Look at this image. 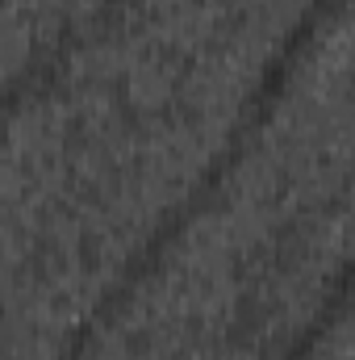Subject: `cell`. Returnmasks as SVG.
<instances>
[{
    "instance_id": "cell-1",
    "label": "cell",
    "mask_w": 355,
    "mask_h": 360,
    "mask_svg": "<svg viewBox=\"0 0 355 360\" xmlns=\"http://www.w3.org/2000/svg\"><path fill=\"white\" fill-rule=\"evenodd\" d=\"M335 4L339 0H309L305 4V13L288 25V34H284V42L276 46V55L267 59L264 76L255 80V92L247 96V105L239 109V117H234V126H230V134H226V143L217 147V155L209 160V168L201 172V176L188 184V193L180 197L176 205L159 218V226L147 235V243L130 256V264L117 272V281L109 285V293L100 297V306L88 314V323L80 327V335H76V344L67 348V356L63 360H80L84 356V348H88L92 340L100 335V327L134 297V289L155 272V264L168 256V248L176 243L180 235L209 210V201L222 193V184L230 180V172L243 164V155L255 147V134L264 130V122L272 117V109H276V101L284 96V89L293 84V76H297V68H301V59H305V51L314 46V38H318V30H322V21L335 13Z\"/></svg>"
},
{
    "instance_id": "cell-2",
    "label": "cell",
    "mask_w": 355,
    "mask_h": 360,
    "mask_svg": "<svg viewBox=\"0 0 355 360\" xmlns=\"http://www.w3.org/2000/svg\"><path fill=\"white\" fill-rule=\"evenodd\" d=\"M347 285H351V269L343 264L339 269V276H335V285H330V293L322 297V306L314 310V319L301 327V335L288 344V352H284V360H309L314 356V348L326 340V331L339 323V314L347 310Z\"/></svg>"
}]
</instances>
